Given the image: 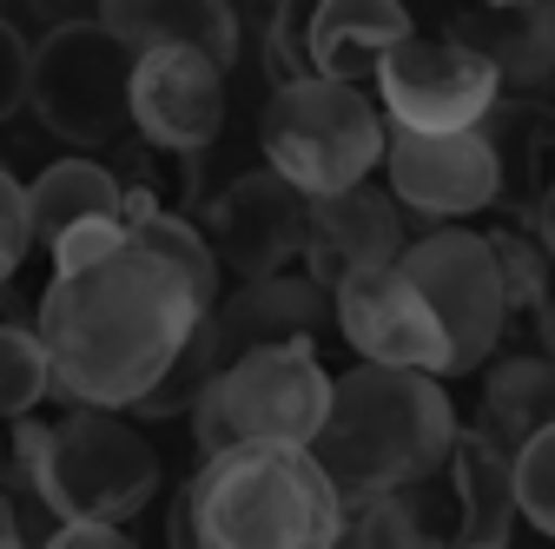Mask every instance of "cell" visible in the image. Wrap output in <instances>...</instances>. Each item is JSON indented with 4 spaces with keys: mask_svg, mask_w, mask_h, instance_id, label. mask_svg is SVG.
Segmentation results:
<instances>
[{
    "mask_svg": "<svg viewBox=\"0 0 555 549\" xmlns=\"http://www.w3.org/2000/svg\"><path fill=\"white\" fill-rule=\"evenodd\" d=\"M205 318L212 311L179 271L126 239L87 271H53L34 305V337L53 365V391L74 410H132Z\"/></svg>",
    "mask_w": 555,
    "mask_h": 549,
    "instance_id": "1",
    "label": "cell"
},
{
    "mask_svg": "<svg viewBox=\"0 0 555 549\" xmlns=\"http://www.w3.org/2000/svg\"><path fill=\"white\" fill-rule=\"evenodd\" d=\"M456 431L463 424L443 378L358 365L331 384V410H324V431L311 437V457L344 497V510H364L430 484Z\"/></svg>",
    "mask_w": 555,
    "mask_h": 549,
    "instance_id": "2",
    "label": "cell"
},
{
    "mask_svg": "<svg viewBox=\"0 0 555 549\" xmlns=\"http://www.w3.org/2000/svg\"><path fill=\"white\" fill-rule=\"evenodd\" d=\"M205 549H344L351 510L311 450L238 444L185 484Z\"/></svg>",
    "mask_w": 555,
    "mask_h": 549,
    "instance_id": "3",
    "label": "cell"
},
{
    "mask_svg": "<svg viewBox=\"0 0 555 549\" xmlns=\"http://www.w3.org/2000/svg\"><path fill=\"white\" fill-rule=\"evenodd\" d=\"M8 463L53 523L126 529L159 490V450L126 410H66L53 424H14Z\"/></svg>",
    "mask_w": 555,
    "mask_h": 549,
    "instance_id": "4",
    "label": "cell"
},
{
    "mask_svg": "<svg viewBox=\"0 0 555 549\" xmlns=\"http://www.w3.org/2000/svg\"><path fill=\"white\" fill-rule=\"evenodd\" d=\"M258 146H264V166L285 186H298L305 199H337L351 186H371L390 146V126L364 87L298 80L264 100Z\"/></svg>",
    "mask_w": 555,
    "mask_h": 549,
    "instance_id": "5",
    "label": "cell"
},
{
    "mask_svg": "<svg viewBox=\"0 0 555 549\" xmlns=\"http://www.w3.org/2000/svg\"><path fill=\"white\" fill-rule=\"evenodd\" d=\"M331 371L318 358V345H264L238 365H225L212 378V391L192 410V437H198V463L225 457L238 444H292L311 450V437L324 431L331 410Z\"/></svg>",
    "mask_w": 555,
    "mask_h": 549,
    "instance_id": "6",
    "label": "cell"
},
{
    "mask_svg": "<svg viewBox=\"0 0 555 549\" xmlns=\"http://www.w3.org/2000/svg\"><path fill=\"white\" fill-rule=\"evenodd\" d=\"M132 66L139 53L93 14V21H60L34 47V87L27 106L53 140L100 153L132 132Z\"/></svg>",
    "mask_w": 555,
    "mask_h": 549,
    "instance_id": "7",
    "label": "cell"
},
{
    "mask_svg": "<svg viewBox=\"0 0 555 549\" xmlns=\"http://www.w3.org/2000/svg\"><path fill=\"white\" fill-rule=\"evenodd\" d=\"M397 271L424 292V305L437 311L443 337H450V378L482 371L503 352V279H496V252L482 232L469 226H437V232H416L397 258Z\"/></svg>",
    "mask_w": 555,
    "mask_h": 549,
    "instance_id": "8",
    "label": "cell"
},
{
    "mask_svg": "<svg viewBox=\"0 0 555 549\" xmlns=\"http://www.w3.org/2000/svg\"><path fill=\"white\" fill-rule=\"evenodd\" d=\"M416 549H509L516 529V476L496 444L456 431L443 470L430 484L390 497Z\"/></svg>",
    "mask_w": 555,
    "mask_h": 549,
    "instance_id": "9",
    "label": "cell"
},
{
    "mask_svg": "<svg viewBox=\"0 0 555 549\" xmlns=\"http://www.w3.org/2000/svg\"><path fill=\"white\" fill-rule=\"evenodd\" d=\"M496 100V74L450 34H410L377 66V106L397 132H476Z\"/></svg>",
    "mask_w": 555,
    "mask_h": 549,
    "instance_id": "10",
    "label": "cell"
},
{
    "mask_svg": "<svg viewBox=\"0 0 555 549\" xmlns=\"http://www.w3.org/2000/svg\"><path fill=\"white\" fill-rule=\"evenodd\" d=\"M305 226H311V199L298 186H285L271 166L238 173L232 186H219L205 199V219H198L219 271H238V285L292 271L305 258Z\"/></svg>",
    "mask_w": 555,
    "mask_h": 549,
    "instance_id": "11",
    "label": "cell"
},
{
    "mask_svg": "<svg viewBox=\"0 0 555 549\" xmlns=\"http://www.w3.org/2000/svg\"><path fill=\"white\" fill-rule=\"evenodd\" d=\"M331 324L344 331V345L358 352V365L450 378V337H443L437 311L424 305V292H416L397 265L344 279L331 292Z\"/></svg>",
    "mask_w": 555,
    "mask_h": 549,
    "instance_id": "12",
    "label": "cell"
},
{
    "mask_svg": "<svg viewBox=\"0 0 555 549\" xmlns=\"http://www.w3.org/2000/svg\"><path fill=\"white\" fill-rule=\"evenodd\" d=\"M384 179H390V199L430 232L496 205V159L482 146V132H397L390 126Z\"/></svg>",
    "mask_w": 555,
    "mask_h": 549,
    "instance_id": "13",
    "label": "cell"
},
{
    "mask_svg": "<svg viewBox=\"0 0 555 549\" xmlns=\"http://www.w3.org/2000/svg\"><path fill=\"white\" fill-rule=\"evenodd\" d=\"M132 132L139 146L198 159L225 132V66L185 47H153L132 66Z\"/></svg>",
    "mask_w": 555,
    "mask_h": 549,
    "instance_id": "14",
    "label": "cell"
},
{
    "mask_svg": "<svg viewBox=\"0 0 555 549\" xmlns=\"http://www.w3.org/2000/svg\"><path fill=\"white\" fill-rule=\"evenodd\" d=\"M403 205L390 186H351L337 199H311V226H305V279L337 292L358 271H384L403 258Z\"/></svg>",
    "mask_w": 555,
    "mask_h": 549,
    "instance_id": "15",
    "label": "cell"
},
{
    "mask_svg": "<svg viewBox=\"0 0 555 549\" xmlns=\"http://www.w3.org/2000/svg\"><path fill=\"white\" fill-rule=\"evenodd\" d=\"M331 324V292L311 285L305 271H278V279H251L219 298V311L205 318L212 337V365H238L264 345H318V331Z\"/></svg>",
    "mask_w": 555,
    "mask_h": 549,
    "instance_id": "16",
    "label": "cell"
},
{
    "mask_svg": "<svg viewBox=\"0 0 555 549\" xmlns=\"http://www.w3.org/2000/svg\"><path fill=\"white\" fill-rule=\"evenodd\" d=\"M443 34L490 66L509 100H535L555 80V14L542 8V0H503V8L450 14Z\"/></svg>",
    "mask_w": 555,
    "mask_h": 549,
    "instance_id": "17",
    "label": "cell"
},
{
    "mask_svg": "<svg viewBox=\"0 0 555 549\" xmlns=\"http://www.w3.org/2000/svg\"><path fill=\"white\" fill-rule=\"evenodd\" d=\"M476 132H482V146H490V159H496V205L529 232L535 205H542V192L555 179V106L503 93Z\"/></svg>",
    "mask_w": 555,
    "mask_h": 549,
    "instance_id": "18",
    "label": "cell"
},
{
    "mask_svg": "<svg viewBox=\"0 0 555 549\" xmlns=\"http://www.w3.org/2000/svg\"><path fill=\"white\" fill-rule=\"evenodd\" d=\"M410 34L416 21L397 0H324V8H311V80L364 87L377 80L384 53Z\"/></svg>",
    "mask_w": 555,
    "mask_h": 549,
    "instance_id": "19",
    "label": "cell"
},
{
    "mask_svg": "<svg viewBox=\"0 0 555 549\" xmlns=\"http://www.w3.org/2000/svg\"><path fill=\"white\" fill-rule=\"evenodd\" d=\"M100 21L132 53L185 47V53H205L212 66L238 60V14L225 8V0H106Z\"/></svg>",
    "mask_w": 555,
    "mask_h": 549,
    "instance_id": "20",
    "label": "cell"
},
{
    "mask_svg": "<svg viewBox=\"0 0 555 549\" xmlns=\"http://www.w3.org/2000/svg\"><path fill=\"white\" fill-rule=\"evenodd\" d=\"M555 424V358L548 352H509L482 365V410H476V437L516 457L529 437Z\"/></svg>",
    "mask_w": 555,
    "mask_h": 549,
    "instance_id": "21",
    "label": "cell"
},
{
    "mask_svg": "<svg viewBox=\"0 0 555 549\" xmlns=\"http://www.w3.org/2000/svg\"><path fill=\"white\" fill-rule=\"evenodd\" d=\"M119 205H126V192H119V173H113V166H100V159H87V153L53 159V166L27 186L34 245L53 252L66 232H80V226H93V219H119Z\"/></svg>",
    "mask_w": 555,
    "mask_h": 549,
    "instance_id": "22",
    "label": "cell"
},
{
    "mask_svg": "<svg viewBox=\"0 0 555 549\" xmlns=\"http://www.w3.org/2000/svg\"><path fill=\"white\" fill-rule=\"evenodd\" d=\"M496 252V279H503V311H509V331H535V352L555 358V265L548 252L535 245V232L522 226H496L482 232ZM503 331V337H509Z\"/></svg>",
    "mask_w": 555,
    "mask_h": 549,
    "instance_id": "23",
    "label": "cell"
},
{
    "mask_svg": "<svg viewBox=\"0 0 555 549\" xmlns=\"http://www.w3.org/2000/svg\"><path fill=\"white\" fill-rule=\"evenodd\" d=\"M126 232H132V245H146L159 265H172L205 311H219V298H225L219 279H225V271H219L212 245H205L198 219H185V213H153V219H139V226H126Z\"/></svg>",
    "mask_w": 555,
    "mask_h": 549,
    "instance_id": "24",
    "label": "cell"
},
{
    "mask_svg": "<svg viewBox=\"0 0 555 549\" xmlns=\"http://www.w3.org/2000/svg\"><path fill=\"white\" fill-rule=\"evenodd\" d=\"M53 391V365L40 352L34 324H8L0 318V424L34 418V404Z\"/></svg>",
    "mask_w": 555,
    "mask_h": 549,
    "instance_id": "25",
    "label": "cell"
},
{
    "mask_svg": "<svg viewBox=\"0 0 555 549\" xmlns=\"http://www.w3.org/2000/svg\"><path fill=\"white\" fill-rule=\"evenodd\" d=\"M212 378H219V365H212V337H205V324H198V331H192V345L172 358V371L132 404V418H146V424H159V418H192L198 397L212 391Z\"/></svg>",
    "mask_w": 555,
    "mask_h": 549,
    "instance_id": "26",
    "label": "cell"
},
{
    "mask_svg": "<svg viewBox=\"0 0 555 549\" xmlns=\"http://www.w3.org/2000/svg\"><path fill=\"white\" fill-rule=\"evenodd\" d=\"M509 476H516V516L555 542V424L509 457Z\"/></svg>",
    "mask_w": 555,
    "mask_h": 549,
    "instance_id": "27",
    "label": "cell"
},
{
    "mask_svg": "<svg viewBox=\"0 0 555 549\" xmlns=\"http://www.w3.org/2000/svg\"><path fill=\"white\" fill-rule=\"evenodd\" d=\"M264 74H271V93H285L298 80H311V8H271L264 21Z\"/></svg>",
    "mask_w": 555,
    "mask_h": 549,
    "instance_id": "28",
    "label": "cell"
},
{
    "mask_svg": "<svg viewBox=\"0 0 555 549\" xmlns=\"http://www.w3.org/2000/svg\"><path fill=\"white\" fill-rule=\"evenodd\" d=\"M34 252V219H27V186L0 166V292L14 285V271Z\"/></svg>",
    "mask_w": 555,
    "mask_h": 549,
    "instance_id": "29",
    "label": "cell"
},
{
    "mask_svg": "<svg viewBox=\"0 0 555 549\" xmlns=\"http://www.w3.org/2000/svg\"><path fill=\"white\" fill-rule=\"evenodd\" d=\"M126 239H132V232H126V219H93V226L66 232V239L53 245V271H87V265L113 258V252H119Z\"/></svg>",
    "mask_w": 555,
    "mask_h": 549,
    "instance_id": "30",
    "label": "cell"
},
{
    "mask_svg": "<svg viewBox=\"0 0 555 549\" xmlns=\"http://www.w3.org/2000/svg\"><path fill=\"white\" fill-rule=\"evenodd\" d=\"M34 87V47L14 34V21H0V119H14Z\"/></svg>",
    "mask_w": 555,
    "mask_h": 549,
    "instance_id": "31",
    "label": "cell"
},
{
    "mask_svg": "<svg viewBox=\"0 0 555 549\" xmlns=\"http://www.w3.org/2000/svg\"><path fill=\"white\" fill-rule=\"evenodd\" d=\"M344 549H416V542H410V529H403L397 503L384 497V503H364V510H351V529H344Z\"/></svg>",
    "mask_w": 555,
    "mask_h": 549,
    "instance_id": "32",
    "label": "cell"
},
{
    "mask_svg": "<svg viewBox=\"0 0 555 549\" xmlns=\"http://www.w3.org/2000/svg\"><path fill=\"white\" fill-rule=\"evenodd\" d=\"M40 549H139L126 529H113V523H60Z\"/></svg>",
    "mask_w": 555,
    "mask_h": 549,
    "instance_id": "33",
    "label": "cell"
},
{
    "mask_svg": "<svg viewBox=\"0 0 555 549\" xmlns=\"http://www.w3.org/2000/svg\"><path fill=\"white\" fill-rule=\"evenodd\" d=\"M166 536H172V549H205V536H198V516H192V497H185V490L172 497V523H166Z\"/></svg>",
    "mask_w": 555,
    "mask_h": 549,
    "instance_id": "34",
    "label": "cell"
},
{
    "mask_svg": "<svg viewBox=\"0 0 555 549\" xmlns=\"http://www.w3.org/2000/svg\"><path fill=\"white\" fill-rule=\"evenodd\" d=\"M529 232H535V245H542L548 265H555V179H548V192H542V205H535V226H529Z\"/></svg>",
    "mask_w": 555,
    "mask_h": 549,
    "instance_id": "35",
    "label": "cell"
},
{
    "mask_svg": "<svg viewBox=\"0 0 555 549\" xmlns=\"http://www.w3.org/2000/svg\"><path fill=\"white\" fill-rule=\"evenodd\" d=\"M0 549H27V529H21V510L8 490H0Z\"/></svg>",
    "mask_w": 555,
    "mask_h": 549,
    "instance_id": "36",
    "label": "cell"
},
{
    "mask_svg": "<svg viewBox=\"0 0 555 549\" xmlns=\"http://www.w3.org/2000/svg\"><path fill=\"white\" fill-rule=\"evenodd\" d=\"M0 476H8V431H0Z\"/></svg>",
    "mask_w": 555,
    "mask_h": 549,
    "instance_id": "37",
    "label": "cell"
},
{
    "mask_svg": "<svg viewBox=\"0 0 555 549\" xmlns=\"http://www.w3.org/2000/svg\"><path fill=\"white\" fill-rule=\"evenodd\" d=\"M548 14H555V0H548Z\"/></svg>",
    "mask_w": 555,
    "mask_h": 549,
    "instance_id": "38",
    "label": "cell"
}]
</instances>
